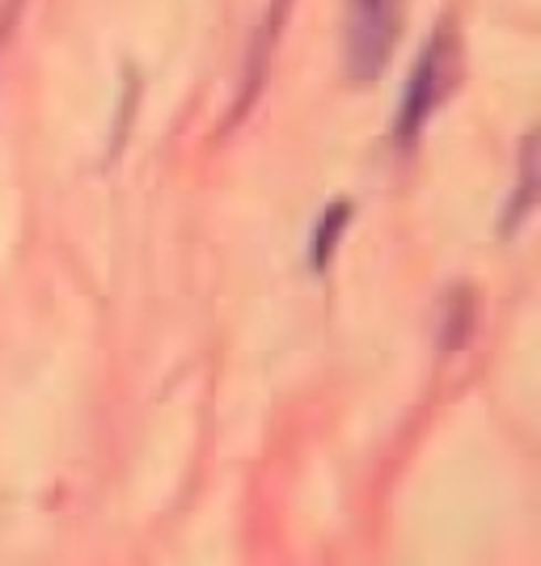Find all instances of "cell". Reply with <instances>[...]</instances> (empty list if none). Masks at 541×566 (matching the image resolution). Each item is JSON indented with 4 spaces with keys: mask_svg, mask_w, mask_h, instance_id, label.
I'll return each mask as SVG.
<instances>
[{
    "mask_svg": "<svg viewBox=\"0 0 541 566\" xmlns=\"http://www.w3.org/2000/svg\"><path fill=\"white\" fill-rule=\"evenodd\" d=\"M402 18H406V0H347L343 64L355 85L381 81V72L389 69L402 43Z\"/></svg>",
    "mask_w": 541,
    "mask_h": 566,
    "instance_id": "2",
    "label": "cell"
},
{
    "mask_svg": "<svg viewBox=\"0 0 541 566\" xmlns=\"http://www.w3.org/2000/svg\"><path fill=\"white\" fill-rule=\"evenodd\" d=\"M461 85V34H457V22L448 18L445 25L431 30V39L424 43L415 69L406 76L398 97V115H394V140L402 148L424 136V127L440 115L448 97L457 94Z\"/></svg>",
    "mask_w": 541,
    "mask_h": 566,
    "instance_id": "1",
    "label": "cell"
},
{
    "mask_svg": "<svg viewBox=\"0 0 541 566\" xmlns=\"http://www.w3.org/2000/svg\"><path fill=\"white\" fill-rule=\"evenodd\" d=\"M347 224H352V203H330L322 220H318V229L309 237V262H313V271L322 275L334 254H339V245H343V237H347Z\"/></svg>",
    "mask_w": 541,
    "mask_h": 566,
    "instance_id": "3",
    "label": "cell"
},
{
    "mask_svg": "<svg viewBox=\"0 0 541 566\" xmlns=\"http://www.w3.org/2000/svg\"><path fill=\"white\" fill-rule=\"evenodd\" d=\"M529 208H533V140H524V153H520V195L503 212V233H517V224L529 216Z\"/></svg>",
    "mask_w": 541,
    "mask_h": 566,
    "instance_id": "4",
    "label": "cell"
}]
</instances>
